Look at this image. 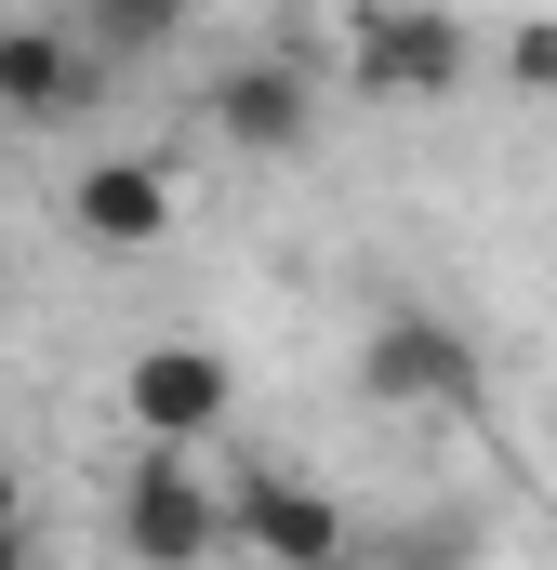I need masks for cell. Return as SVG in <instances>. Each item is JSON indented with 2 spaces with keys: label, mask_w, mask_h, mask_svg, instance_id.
Wrapping results in <instances>:
<instances>
[{
  "label": "cell",
  "mask_w": 557,
  "mask_h": 570,
  "mask_svg": "<svg viewBox=\"0 0 557 570\" xmlns=\"http://www.w3.org/2000/svg\"><path fill=\"white\" fill-rule=\"evenodd\" d=\"M478 345H465V318H438V305H385L372 332H359V399L372 412H478Z\"/></svg>",
  "instance_id": "1"
},
{
  "label": "cell",
  "mask_w": 557,
  "mask_h": 570,
  "mask_svg": "<svg viewBox=\"0 0 557 570\" xmlns=\"http://www.w3.org/2000/svg\"><path fill=\"white\" fill-rule=\"evenodd\" d=\"M359 53V94H385V107H438V94H465V67H478V40H465V13H438V0H359V27H345Z\"/></svg>",
  "instance_id": "2"
},
{
  "label": "cell",
  "mask_w": 557,
  "mask_h": 570,
  "mask_svg": "<svg viewBox=\"0 0 557 570\" xmlns=\"http://www.w3.org/2000/svg\"><path fill=\"white\" fill-rule=\"evenodd\" d=\"M107 531H120V558L186 570V558H213V544H226V504H213V478H199L173 438H146L134 464H120V504H107Z\"/></svg>",
  "instance_id": "3"
},
{
  "label": "cell",
  "mask_w": 557,
  "mask_h": 570,
  "mask_svg": "<svg viewBox=\"0 0 557 570\" xmlns=\"http://www.w3.org/2000/svg\"><path fill=\"white\" fill-rule=\"evenodd\" d=\"M107 107V53L67 27V13H0V120L27 134H67Z\"/></svg>",
  "instance_id": "4"
},
{
  "label": "cell",
  "mask_w": 557,
  "mask_h": 570,
  "mask_svg": "<svg viewBox=\"0 0 557 570\" xmlns=\"http://www.w3.org/2000/svg\"><path fill=\"white\" fill-rule=\"evenodd\" d=\"M173 213H186V186H173V159H80L67 173V239L80 253H107V266H134V253H159L173 239Z\"/></svg>",
  "instance_id": "5"
},
{
  "label": "cell",
  "mask_w": 557,
  "mask_h": 570,
  "mask_svg": "<svg viewBox=\"0 0 557 570\" xmlns=\"http://www.w3.org/2000/svg\"><path fill=\"white\" fill-rule=\"evenodd\" d=\"M199 120H213V146H240V159H305L319 146V80L292 53H240V67H213Z\"/></svg>",
  "instance_id": "6"
},
{
  "label": "cell",
  "mask_w": 557,
  "mask_h": 570,
  "mask_svg": "<svg viewBox=\"0 0 557 570\" xmlns=\"http://www.w3.org/2000/svg\"><path fill=\"white\" fill-rule=\"evenodd\" d=\"M120 412H134V438L199 451V438H226V412H240V372L213 345H146L134 372H120Z\"/></svg>",
  "instance_id": "7"
},
{
  "label": "cell",
  "mask_w": 557,
  "mask_h": 570,
  "mask_svg": "<svg viewBox=\"0 0 557 570\" xmlns=\"http://www.w3.org/2000/svg\"><path fill=\"white\" fill-rule=\"evenodd\" d=\"M226 544L319 570V558H345V504H332V491H305V478H240V491H226Z\"/></svg>",
  "instance_id": "8"
},
{
  "label": "cell",
  "mask_w": 557,
  "mask_h": 570,
  "mask_svg": "<svg viewBox=\"0 0 557 570\" xmlns=\"http://www.w3.org/2000/svg\"><path fill=\"white\" fill-rule=\"evenodd\" d=\"M67 27H80V40H94L107 67H134V53H173V40L199 27V0H80Z\"/></svg>",
  "instance_id": "9"
},
{
  "label": "cell",
  "mask_w": 557,
  "mask_h": 570,
  "mask_svg": "<svg viewBox=\"0 0 557 570\" xmlns=\"http://www.w3.org/2000/svg\"><path fill=\"white\" fill-rule=\"evenodd\" d=\"M505 80H518V94H531V107L557 120V13H531V27H505Z\"/></svg>",
  "instance_id": "10"
},
{
  "label": "cell",
  "mask_w": 557,
  "mask_h": 570,
  "mask_svg": "<svg viewBox=\"0 0 557 570\" xmlns=\"http://www.w3.org/2000/svg\"><path fill=\"white\" fill-rule=\"evenodd\" d=\"M27 558V491H13V451H0V570Z\"/></svg>",
  "instance_id": "11"
}]
</instances>
